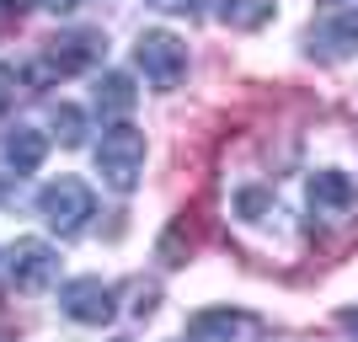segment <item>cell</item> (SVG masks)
I'll return each mask as SVG.
<instances>
[{
    "label": "cell",
    "instance_id": "cell-1",
    "mask_svg": "<svg viewBox=\"0 0 358 342\" xmlns=\"http://www.w3.org/2000/svg\"><path fill=\"white\" fill-rule=\"evenodd\" d=\"M96 171H102L107 187H118V193H134V187H139V171H145V134H139L134 123H113V129H102Z\"/></svg>",
    "mask_w": 358,
    "mask_h": 342
},
{
    "label": "cell",
    "instance_id": "cell-2",
    "mask_svg": "<svg viewBox=\"0 0 358 342\" xmlns=\"http://www.w3.org/2000/svg\"><path fill=\"white\" fill-rule=\"evenodd\" d=\"M38 214L48 220V230H59V236H80V230L91 225V214H96V198H91L86 182L59 177V182H48L43 193H38Z\"/></svg>",
    "mask_w": 358,
    "mask_h": 342
},
{
    "label": "cell",
    "instance_id": "cell-3",
    "mask_svg": "<svg viewBox=\"0 0 358 342\" xmlns=\"http://www.w3.org/2000/svg\"><path fill=\"white\" fill-rule=\"evenodd\" d=\"M134 64L145 70V80H150L155 91H177L182 75H187V43H182V38H171V32H139Z\"/></svg>",
    "mask_w": 358,
    "mask_h": 342
},
{
    "label": "cell",
    "instance_id": "cell-4",
    "mask_svg": "<svg viewBox=\"0 0 358 342\" xmlns=\"http://www.w3.org/2000/svg\"><path fill=\"white\" fill-rule=\"evenodd\" d=\"M107 54V38L102 32H64V38H48L43 43V64H38V75L43 80H54V75H80L91 70V64Z\"/></svg>",
    "mask_w": 358,
    "mask_h": 342
},
{
    "label": "cell",
    "instance_id": "cell-5",
    "mask_svg": "<svg viewBox=\"0 0 358 342\" xmlns=\"http://www.w3.org/2000/svg\"><path fill=\"white\" fill-rule=\"evenodd\" d=\"M6 273H11V283L16 289H27V294H38V289H48V283L59 278V252L48 246V241H32V236H22L6 252Z\"/></svg>",
    "mask_w": 358,
    "mask_h": 342
},
{
    "label": "cell",
    "instance_id": "cell-6",
    "mask_svg": "<svg viewBox=\"0 0 358 342\" xmlns=\"http://www.w3.org/2000/svg\"><path fill=\"white\" fill-rule=\"evenodd\" d=\"M358 208V187L348 171H337V166H315V177H310V214L321 225H337L348 220Z\"/></svg>",
    "mask_w": 358,
    "mask_h": 342
},
{
    "label": "cell",
    "instance_id": "cell-7",
    "mask_svg": "<svg viewBox=\"0 0 358 342\" xmlns=\"http://www.w3.org/2000/svg\"><path fill=\"white\" fill-rule=\"evenodd\" d=\"M59 311L70 315V321H80V327H107L113 321V283L102 278H70L59 289Z\"/></svg>",
    "mask_w": 358,
    "mask_h": 342
},
{
    "label": "cell",
    "instance_id": "cell-8",
    "mask_svg": "<svg viewBox=\"0 0 358 342\" xmlns=\"http://www.w3.org/2000/svg\"><path fill=\"white\" fill-rule=\"evenodd\" d=\"M241 332H252V315L230 311V305H214V311H198L187 321V337L193 342H236Z\"/></svg>",
    "mask_w": 358,
    "mask_h": 342
},
{
    "label": "cell",
    "instance_id": "cell-9",
    "mask_svg": "<svg viewBox=\"0 0 358 342\" xmlns=\"http://www.w3.org/2000/svg\"><path fill=\"white\" fill-rule=\"evenodd\" d=\"M48 155V139L38 134V129H27V123H16L11 134H6V161H11L16 177H27V171H38Z\"/></svg>",
    "mask_w": 358,
    "mask_h": 342
},
{
    "label": "cell",
    "instance_id": "cell-10",
    "mask_svg": "<svg viewBox=\"0 0 358 342\" xmlns=\"http://www.w3.org/2000/svg\"><path fill=\"white\" fill-rule=\"evenodd\" d=\"M273 0H220V22L224 27H236V32H257V27H268L273 22Z\"/></svg>",
    "mask_w": 358,
    "mask_h": 342
},
{
    "label": "cell",
    "instance_id": "cell-11",
    "mask_svg": "<svg viewBox=\"0 0 358 342\" xmlns=\"http://www.w3.org/2000/svg\"><path fill=\"white\" fill-rule=\"evenodd\" d=\"M139 102V91H134V80H129V75H102V80H96V107H102L107 118H123V113H129V107Z\"/></svg>",
    "mask_w": 358,
    "mask_h": 342
},
{
    "label": "cell",
    "instance_id": "cell-12",
    "mask_svg": "<svg viewBox=\"0 0 358 342\" xmlns=\"http://www.w3.org/2000/svg\"><path fill=\"white\" fill-rule=\"evenodd\" d=\"M321 43H331L337 54H348V48H358V6H348L337 22H327L321 27Z\"/></svg>",
    "mask_w": 358,
    "mask_h": 342
},
{
    "label": "cell",
    "instance_id": "cell-13",
    "mask_svg": "<svg viewBox=\"0 0 358 342\" xmlns=\"http://www.w3.org/2000/svg\"><path fill=\"white\" fill-rule=\"evenodd\" d=\"M54 134H59V145H86V113L80 107H70V102H59L54 107Z\"/></svg>",
    "mask_w": 358,
    "mask_h": 342
},
{
    "label": "cell",
    "instance_id": "cell-14",
    "mask_svg": "<svg viewBox=\"0 0 358 342\" xmlns=\"http://www.w3.org/2000/svg\"><path fill=\"white\" fill-rule=\"evenodd\" d=\"M155 11H166V16H198L203 11V0H150Z\"/></svg>",
    "mask_w": 358,
    "mask_h": 342
},
{
    "label": "cell",
    "instance_id": "cell-15",
    "mask_svg": "<svg viewBox=\"0 0 358 342\" xmlns=\"http://www.w3.org/2000/svg\"><path fill=\"white\" fill-rule=\"evenodd\" d=\"M16 102V70L6 59H0V113H6V107Z\"/></svg>",
    "mask_w": 358,
    "mask_h": 342
},
{
    "label": "cell",
    "instance_id": "cell-16",
    "mask_svg": "<svg viewBox=\"0 0 358 342\" xmlns=\"http://www.w3.org/2000/svg\"><path fill=\"white\" fill-rule=\"evenodd\" d=\"M337 321H343V332H348V337H353V342H358V305H348V311H343V315H337Z\"/></svg>",
    "mask_w": 358,
    "mask_h": 342
},
{
    "label": "cell",
    "instance_id": "cell-17",
    "mask_svg": "<svg viewBox=\"0 0 358 342\" xmlns=\"http://www.w3.org/2000/svg\"><path fill=\"white\" fill-rule=\"evenodd\" d=\"M43 6H54V11H75L80 0H43Z\"/></svg>",
    "mask_w": 358,
    "mask_h": 342
},
{
    "label": "cell",
    "instance_id": "cell-18",
    "mask_svg": "<svg viewBox=\"0 0 358 342\" xmlns=\"http://www.w3.org/2000/svg\"><path fill=\"white\" fill-rule=\"evenodd\" d=\"M27 6H32V0H6V11H11V16H22Z\"/></svg>",
    "mask_w": 358,
    "mask_h": 342
},
{
    "label": "cell",
    "instance_id": "cell-19",
    "mask_svg": "<svg viewBox=\"0 0 358 342\" xmlns=\"http://www.w3.org/2000/svg\"><path fill=\"white\" fill-rule=\"evenodd\" d=\"M6 193H11V177H6V171H0V204H6Z\"/></svg>",
    "mask_w": 358,
    "mask_h": 342
},
{
    "label": "cell",
    "instance_id": "cell-20",
    "mask_svg": "<svg viewBox=\"0 0 358 342\" xmlns=\"http://www.w3.org/2000/svg\"><path fill=\"white\" fill-rule=\"evenodd\" d=\"M337 6H358V0H337Z\"/></svg>",
    "mask_w": 358,
    "mask_h": 342
},
{
    "label": "cell",
    "instance_id": "cell-21",
    "mask_svg": "<svg viewBox=\"0 0 358 342\" xmlns=\"http://www.w3.org/2000/svg\"><path fill=\"white\" fill-rule=\"evenodd\" d=\"M113 342H123V337H113Z\"/></svg>",
    "mask_w": 358,
    "mask_h": 342
}]
</instances>
